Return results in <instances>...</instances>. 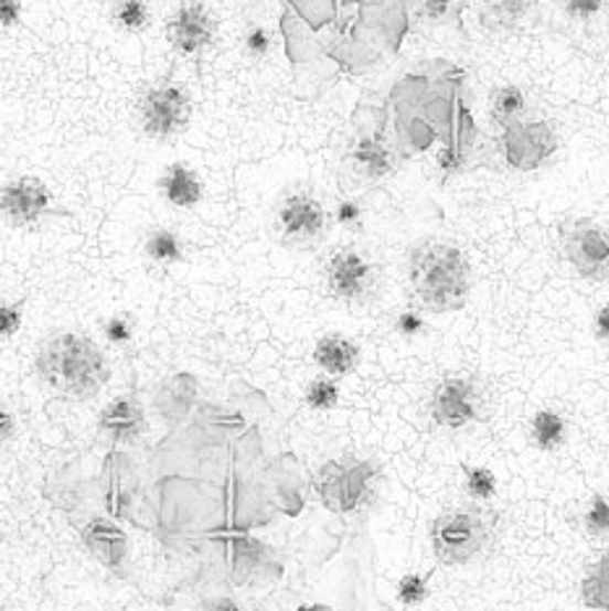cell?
Masks as SVG:
<instances>
[{
    "label": "cell",
    "instance_id": "16",
    "mask_svg": "<svg viewBox=\"0 0 609 611\" xmlns=\"http://www.w3.org/2000/svg\"><path fill=\"white\" fill-rule=\"evenodd\" d=\"M97 424L116 444H129L145 431V410H141L137 397L124 395L105 405Z\"/></svg>",
    "mask_w": 609,
    "mask_h": 611
},
{
    "label": "cell",
    "instance_id": "23",
    "mask_svg": "<svg viewBox=\"0 0 609 611\" xmlns=\"http://www.w3.org/2000/svg\"><path fill=\"white\" fill-rule=\"evenodd\" d=\"M536 0H487L484 21L490 26H513L531 11Z\"/></svg>",
    "mask_w": 609,
    "mask_h": 611
},
{
    "label": "cell",
    "instance_id": "36",
    "mask_svg": "<svg viewBox=\"0 0 609 611\" xmlns=\"http://www.w3.org/2000/svg\"><path fill=\"white\" fill-rule=\"evenodd\" d=\"M594 335L601 345H609V301L599 306V311L594 314Z\"/></svg>",
    "mask_w": 609,
    "mask_h": 611
},
{
    "label": "cell",
    "instance_id": "28",
    "mask_svg": "<svg viewBox=\"0 0 609 611\" xmlns=\"http://www.w3.org/2000/svg\"><path fill=\"white\" fill-rule=\"evenodd\" d=\"M427 596H429V582L424 575L408 572L398 580V601L403 603V607H408V609L421 607V603L427 601Z\"/></svg>",
    "mask_w": 609,
    "mask_h": 611
},
{
    "label": "cell",
    "instance_id": "26",
    "mask_svg": "<svg viewBox=\"0 0 609 611\" xmlns=\"http://www.w3.org/2000/svg\"><path fill=\"white\" fill-rule=\"evenodd\" d=\"M466 492L477 502L494 500V494H498V475L484 465L466 468Z\"/></svg>",
    "mask_w": 609,
    "mask_h": 611
},
{
    "label": "cell",
    "instance_id": "18",
    "mask_svg": "<svg viewBox=\"0 0 609 611\" xmlns=\"http://www.w3.org/2000/svg\"><path fill=\"white\" fill-rule=\"evenodd\" d=\"M528 99L519 84H500L490 95V120L498 129H510V126L526 120Z\"/></svg>",
    "mask_w": 609,
    "mask_h": 611
},
{
    "label": "cell",
    "instance_id": "13",
    "mask_svg": "<svg viewBox=\"0 0 609 611\" xmlns=\"http://www.w3.org/2000/svg\"><path fill=\"white\" fill-rule=\"evenodd\" d=\"M82 544L110 572L126 575L129 570V536L116 523L105 517H92L82 528Z\"/></svg>",
    "mask_w": 609,
    "mask_h": 611
},
{
    "label": "cell",
    "instance_id": "10",
    "mask_svg": "<svg viewBox=\"0 0 609 611\" xmlns=\"http://www.w3.org/2000/svg\"><path fill=\"white\" fill-rule=\"evenodd\" d=\"M328 290L343 303H364L377 288V269L356 248H338L324 267Z\"/></svg>",
    "mask_w": 609,
    "mask_h": 611
},
{
    "label": "cell",
    "instance_id": "4",
    "mask_svg": "<svg viewBox=\"0 0 609 611\" xmlns=\"http://www.w3.org/2000/svg\"><path fill=\"white\" fill-rule=\"evenodd\" d=\"M328 227L324 204L309 189H290L275 204V233L290 248L317 246Z\"/></svg>",
    "mask_w": 609,
    "mask_h": 611
},
{
    "label": "cell",
    "instance_id": "17",
    "mask_svg": "<svg viewBox=\"0 0 609 611\" xmlns=\"http://www.w3.org/2000/svg\"><path fill=\"white\" fill-rule=\"evenodd\" d=\"M359 361L361 351L351 337L340 335V332H330V335L317 340L314 364L328 376H349L356 372Z\"/></svg>",
    "mask_w": 609,
    "mask_h": 611
},
{
    "label": "cell",
    "instance_id": "2",
    "mask_svg": "<svg viewBox=\"0 0 609 611\" xmlns=\"http://www.w3.org/2000/svg\"><path fill=\"white\" fill-rule=\"evenodd\" d=\"M408 280L414 296L431 314H452L469 303L471 265L448 240L424 238L410 248Z\"/></svg>",
    "mask_w": 609,
    "mask_h": 611
},
{
    "label": "cell",
    "instance_id": "12",
    "mask_svg": "<svg viewBox=\"0 0 609 611\" xmlns=\"http://www.w3.org/2000/svg\"><path fill=\"white\" fill-rule=\"evenodd\" d=\"M0 207L11 227H32L45 215H51L53 194L40 178L19 175L11 178L0 191Z\"/></svg>",
    "mask_w": 609,
    "mask_h": 611
},
{
    "label": "cell",
    "instance_id": "35",
    "mask_svg": "<svg viewBox=\"0 0 609 611\" xmlns=\"http://www.w3.org/2000/svg\"><path fill=\"white\" fill-rule=\"evenodd\" d=\"M21 19V0H0V24L3 30L17 26Z\"/></svg>",
    "mask_w": 609,
    "mask_h": 611
},
{
    "label": "cell",
    "instance_id": "14",
    "mask_svg": "<svg viewBox=\"0 0 609 611\" xmlns=\"http://www.w3.org/2000/svg\"><path fill=\"white\" fill-rule=\"evenodd\" d=\"M395 154L380 129H364L349 152V168L361 183H377L395 170Z\"/></svg>",
    "mask_w": 609,
    "mask_h": 611
},
{
    "label": "cell",
    "instance_id": "32",
    "mask_svg": "<svg viewBox=\"0 0 609 611\" xmlns=\"http://www.w3.org/2000/svg\"><path fill=\"white\" fill-rule=\"evenodd\" d=\"M607 0H565V17L570 21H591L605 11Z\"/></svg>",
    "mask_w": 609,
    "mask_h": 611
},
{
    "label": "cell",
    "instance_id": "6",
    "mask_svg": "<svg viewBox=\"0 0 609 611\" xmlns=\"http://www.w3.org/2000/svg\"><path fill=\"white\" fill-rule=\"evenodd\" d=\"M481 410H484V395L479 382L469 374L442 376L431 389L429 416L442 429H466L479 421Z\"/></svg>",
    "mask_w": 609,
    "mask_h": 611
},
{
    "label": "cell",
    "instance_id": "5",
    "mask_svg": "<svg viewBox=\"0 0 609 611\" xmlns=\"http://www.w3.org/2000/svg\"><path fill=\"white\" fill-rule=\"evenodd\" d=\"M139 126L154 141L175 139L191 124V97L179 84H158L139 97Z\"/></svg>",
    "mask_w": 609,
    "mask_h": 611
},
{
    "label": "cell",
    "instance_id": "9",
    "mask_svg": "<svg viewBox=\"0 0 609 611\" xmlns=\"http://www.w3.org/2000/svg\"><path fill=\"white\" fill-rule=\"evenodd\" d=\"M502 158L507 168L531 173V170L547 165L559 149V137L549 120H521L502 131Z\"/></svg>",
    "mask_w": 609,
    "mask_h": 611
},
{
    "label": "cell",
    "instance_id": "20",
    "mask_svg": "<svg viewBox=\"0 0 609 611\" xmlns=\"http://www.w3.org/2000/svg\"><path fill=\"white\" fill-rule=\"evenodd\" d=\"M145 257L150 265L168 269L183 261L181 236L170 227H152L145 238Z\"/></svg>",
    "mask_w": 609,
    "mask_h": 611
},
{
    "label": "cell",
    "instance_id": "15",
    "mask_svg": "<svg viewBox=\"0 0 609 611\" xmlns=\"http://www.w3.org/2000/svg\"><path fill=\"white\" fill-rule=\"evenodd\" d=\"M162 202L173 210H194L204 199V183L189 162H170L158 178Z\"/></svg>",
    "mask_w": 609,
    "mask_h": 611
},
{
    "label": "cell",
    "instance_id": "31",
    "mask_svg": "<svg viewBox=\"0 0 609 611\" xmlns=\"http://www.w3.org/2000/svg\"><path fill=\"white\" fill-rule=\"evenodd\" d=\"M456 3L452 0H421L419 17L424 24H445L452 17Z\"/></svg>",
    "mask_w": 609,
    "mask_h": 611
},
{
    "label": "cell",
    "instance_id": "21",
    "mask_svg": "<svg viewBox=\"0 0 609 611\" xmlns=\"http://www.w3.org/2000/svg\"><path fill=\"white\" fill-rule=\"evenodd\" d=\"M580 601L591 611H609V554L594 562L580 580Z\"/></svg>",
    "mask_w": 609,
    "mask_h": 611
},
{
    "label": "cell",
    "instance_id": "8",
    "mask_svg": "<svg viewBox=\"0 0 609 611\" xmlns=\"http://www.w3.org/2000/svg\"><path fill=\"white\" fill-rule=\"evenodd\" d=\"M563 251L570 267L591 282L609 280V227L597 219H573L563 231Z\"/></svg>",
    "mask_w": 609,
    "mask_h": 611
},
{
    "label": "cell",
    "instance_id": "29",
    "mask_svg": "<svg viewBox=\"0 0 609 611\" xmlns=\"http://www.w3.org/2000/svg\"><path fill=\"white\" fill-rule=\"evenodd\" d=\"M133 332H137V322H133V317L126 314V311L113 314L103 322V335L110 345H129L133 340Z\"/></svg>",
    "mask_w": 609,
    "mask_h": 611
},
{
    "label": "cell",
    "instance_id": "7",
    "mask_svg": "<svg viewBox=\"0 0 609 611\" xmlns=\"http://www.w3.org/2000/svg\"><path fill=\"white\" fill-rule=\"evenodd\" d=\"M372 479L374 465L370 460H332L322 468L320 479H317V492H320L324 507L332 510V513H353L370 494Z\"/></svg>",
    "mask_w": 609,
    "mask_h": 611
},
{
    "label": "cell",
    "instance_id": "3",
    "mask_svg": "<svg viewBox=\"0 0 609 611\" xmlns=\"http://www.w3.org/2000/svg\"><path fill=\"white\" fill-rule=\"evenodd\" d=\"M429 542L437 562L448 567L469 565L490 546L492 521L477 507L445 510L431 521Z\"/></svg>",
    "mask_w": 609,
    "mask_h": 611
},
{
    "label": "cell",
    "instance_id": "11",
    "mask_svg": "<svg viewBox=\"0 0 609 611\" xmlns=\"http://www.w3.org/2000/svg\"><path fill=\"white\" fill-rule=\"evenodd\" d=\"M217 37V19L204 3H183L165 21L168 45L181 58H200Z\"/></svg>",
    "mask_w": 609,
    "mask_h": 611
},
{
    "label": "cell",
    "instance_id": "37",
    "mask_svg": "<svg viewBox=\"0 0 609 611\" xmlns=\"http://www.w3.org/2000/svg\"><path fill=\"white\" fill-rule=\"evenodd\" d=\"M11 437H13V416L9 408H3V414H0V439H3V442H11Z\"/></svg>",
    "mask_w": 609,
    "mask_h": 611
},
{
    "label": "cell",
    "instance_id": "27",
    "mask_svg": "<svg viewBox=\"0 0 609 611\" xmlns=\"http://www.w3.org/2000/svg\"><path fill=\"white\" fill-rule=\"evenodd\" d=\"M340 403V387L335 376H317L307 387V405L311 410H332Z\"/></svg>",
    "mask_w": 609,
    "mask_h": 611
},
{
    "label": "cell",
    "instance_id": "34",
    "mask_svg": "<svg viewBox=\"0 0 609 611\" xmlns=\"http://www.w3.org/2000/svg\"><path fill=\"white\" fill-rule=\"evenodd\" d=\"M21 330V303H0V337L11 340Z\"/></svg>",
    "mask_w": 609,
    "mask_h": 611
},
{
    "label": "cell",
    "instance_id": "1",
    "mask_svg": "<svg viewBox=\"0 0 609 611\" xmlns=\"http://www.w3.org/2000/svg\"><path fill=\"white\" fill-rule=\"evenodd\" d=\"M34 372L45 387L68 400H92L108 385L110 366L100 345L79 332H58L40 345Z\"/></svg>",
    "mask_w": 609,
    "mask_h": 611
},
{
    "label": "cell",
    "instance_id": "19",
    "mask_svg": "<svg viewBox=\"0 0 609 611\" xmlns=\"http://www.w3.org/2000/svg\"><path fill=\"white\" fill-rule=\"evenodd\" d=\"M531 442L542 452H557L559 447L568 442V418L555 408L536 410L528 426Z\"/></svg>",
    "mask_w": 609,
    "mask_h": 611
},
{
    "label": "cell",
    "instance_id": "25",
    "mask_svg": "<svg viewBox=\"0 0 609 611\" xmlns=\"http://www.w3.org/2000/svg\"><path fill=\"white\" fill-rule=\"evenodd\" d=\"M273 45H275L273 32L267 30L265 24H252L249 30L244 32V37H241V53H244L246 58L254 63L270 58Z\"/></svg>",
    "mask_w": 609,
    "mask_h": 611
},
{
    "label": "cell",
    "instance_id": "38",
    "mask_svg": "<svg viewBox=\"0 0 609 611\" xmlns=\"http://www.w3.org/2000/svg\"><path fill=\"white\" fill-rule=\"evenodd\" d=\"M207 611H244V609H241L238 603L233 601V599H225V596H223V599L210 601L207 603Z\"/></svg>",
    "mask_w": 609,
    "mask_h": 611
},
{
    "label": "cell",
    "instance_id": "24",
    "mask_svg": "<svg viewBox=\"0 0 609 611\" xmlns=\"http://www.w3.org/2000/svg\"><path fill=\"white\" fill-rule=\"evenodd\" d=\"M586 536L597 538V542H607L609 538V500L607 496H591V502L586 504L584 517H580Z\"/></svg>",
    "mask_w": 609,
    "mask_h": 611
},
{
    "label": "cell",
    "instance_id": "22",
    "mask_svg": "<svg viewBox=\"0 0 609 611\" xmlns=\"http://www.w3.org/2000/svg\"><path fill=\"white\" fill-rule=\"evenodd\" d=\"M110 21L120 34H141L150 30V0H113Z\"/></svg>",
    "mask_w": 609,
    "mask_h": 611
},
{
    "label": "cell",
    "instance_id": "33",
    "mask_svg": "<svg viewBox=\"0 0 609 611\" xmlns=\"http://www.w3.org/2000/svg\"><path fill=\"white\" fill-rule=\"evenodd\" d=\"M427 330V322H424L419 311H400L398 317H395V332H398L400 337H406V340H414V337H419L421 332Z\"/></svg>",
    "mask_w": 609,
    "mask_h": 611
},
{
    "label": "cell",
    "instance_id": "30",
    "mask_svg": "<svg viewBox=\"0 0 609 611\" xmlns=\"http://www.w3.org/2000/svg\"><path fill=\"white\" fill-rule=\"evenodd\" d=\"M332 217H335V223L340 227H345V231H359L361 223H364V210H361L356 199H340Z\"/></svg>",
    "mask_w": 609,
    "mask_h": 611
}]
</instances>
